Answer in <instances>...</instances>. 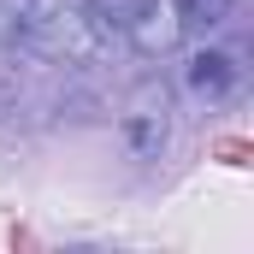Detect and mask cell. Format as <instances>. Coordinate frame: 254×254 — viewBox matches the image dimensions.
Instances as JSON below:
<instances>
[{
	"label": "cell",
	"mask_w": 254,
	"mask_h": 254,
	"mask_svg": "<svg viewBox=\"0 0 254 254\" xmlns=\"http://www.w3.org/2000/svg\"><path fill=\"white\" fill-rule=\"evenodd\" d=\"M136 6H142V0H83V12H89L101 30H125L130 18H136Z\"/></svg>",
	"instance_id": "obj_5"
},
{
	"label": "cell",
	"mask_w": 254,
	"mask_h": 254,
	"mask_svg": "<svg viewBox=\"0 0 254 254\" xmlns=\"http://www.w3.org/2000/svg\"><path fill=\"white\" fill-rule=\"evenodd\" d=\"M119 136H125L130 160H160L172 142V89L166 77H142L119 107Z\"/></svg>",
	"instance_id": "obj_1"
},
{
	"label": "cell",
	"mask_w": 254,
	"mask_h": 254,
	"mask_svg": "<svg viewBox=\"0 0 254 254\" xmlns=\"http://www.w3.org/2000/svg\"><path fill=\"white\" fill-rule=\"evenodd\" d=\"M130 48L142 54V60H166V54H178L184 48V18H178V0H142L136 6V18L125 24Z\"/></svg>",
	"instance_id": "obj_2"
},
{
	"label": "cell",
	"mask_w": 254,
	"mask_h": 254,
	"mask_svg": "<svg viewBox=\"0 0 254 254\" xmlns=\"http://www.w3.org/2000/svg\"><path fill=\"white\" fill-rule=\"evenodd\" d=\"M237 83H243V65H237V54H225V48H201L184 65V89H190L201 107H225L237 95Z\"/></svg>",
	"instance_id": "obj_3"
},
{
	"label": "cell",
	"mask_w": 254,
	"mask_h": 254,
	"mask_svg": "<svg viewBox=\"0 0 254 254\" xmlns=\"http://www.w3.org/2000/svg\"><path fill=\"white\" fill-rule=\"evenodd\" d=\"M231 12H237V0H178V18H184V30H219Z\"/></svg>",
	"instance_id": "obj_4"
}]
</instances>
